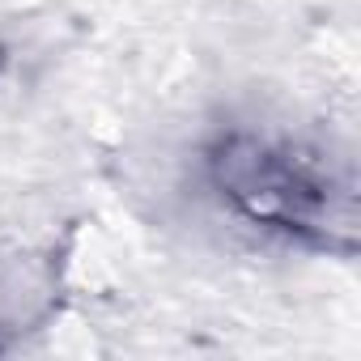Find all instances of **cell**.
Masks as SVG:
<instances>
[{
	"instance_id": "7a4b0ae2",
	"label": "cell",
	"mask_w": 361,
	"mask_h": 361,
	"mask_svg": "<svg viewBox=\"0 0 361 361\" xmlns=\"http://www.w3.org/2000/svg\"><path fill=\"white\" fill-rule=\"evenodd\" d=\"M0 64H5V47H0Z\"/></svg>"
},
{
	"instance_id": "6da1fadb",
	"label": "cell",
	"mask_w": 361,
	"mask_h": 361,
	"mask_svg": "<svg viewBox=\"0 0 361 361\" xmlns=\"http://www.w3.org/2000/svg\"><path fill=\"white\" fill-rule=\"evenodd\" d=\"M204 178L221 209L264 234H281L310 251H357V183L353 170L268 128H221L204 145Z\"/></svg>"
}]
</instances>
